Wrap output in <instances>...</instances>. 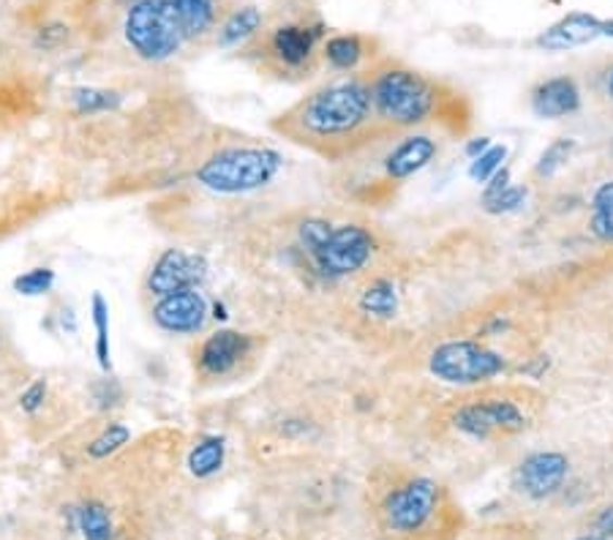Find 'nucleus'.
Instances as JSON below:
<instances>
[{
  "label": "nucleus",
  "mask_w": 613,
  "mask_h": 540,
  "mask_svg": "<svg viewBox=\"0 0 613 540\" xmlns=\"http://www.w3.org/2000/svg\"><path fill=\"white\" fill-rule=\"evenodd\" d=\"M584 104L580 88L570 74H559V77H548L537 82L529 93V107L537 118L557 120L575 115Z\"/></svg>",
  "instance_id": "nucleus-15"
},
{
  "label": "nucleus",
  "mask_w": 613,
  "mask_h": 540,
  "mask_svg": "<svg viewBox=\"0 0 613 540\" xmlns=\"http://www.w3.org/2000/svg\"><path fill=\"white\" fill-rule=\"evenodd\" d=\"M77 527L85 540H115V524L104 502L88 500L77 511Z\"/></svg>",
  "instance_id": "nucleus-22"
},
{
  "label": "nucleus",
  "mask_w": 613,
  "mask_h": 540,
  "mask_svg": "<svg viewBox=\"0 0 613 540\" xmlns=\"http://www.w3.org/2000/svg\"><path fill=\"white\" fill-rule=\"evenodd\" d=\"M505 158H508V147L490 145L488 151H483L477 158H472V164H469V178L477 180V183H485V180H490L505 167Z\"/></svg>",
  "instance_id": "nucleus-29"
},
{
  "label": "nucleus",
  "mask_w": 613,
  "mask_h": 540,
  "mask_svg": "<svg viewBox=\"0 0 613 540\" xmlns=\"http://www.w3.org/2000/svg\"><path fill=\"white\" fill-rule=\"evenodd\" d=\"M366 79L374 118L387 137L431 124L458 102V97L447 93L445 85L404 63H380Z\"/></svg>",
  "instance_id": "nucleus-2"
},
{
  "label": "nucleus",
  "mask_w": 613,
  "mask_h": 540,
  "mask_svg": "<svg viewBox=\"0 0 613 540\" xmlns=\"http://www.w3.org/2000/svg\"><path fill=\"white\" fill-rule=\"evenodd\" d=\"M276 129L328 162H344L374 142L391 140L374 118L366 77L322 85L286 110Z\"/></svg>",
  "instance_id": "nucleus-1"
},
{
  "label": "nucleus",
  "mask_w": 613,
  "mask_h": 540,
  "mask_svg": "<svg viewBox=\"0 0 613 540\" xmlns=\"http://www.w3.org/2000/svg\"><path fill=\"white\" fill-rule=\"evenodd\" d=\"M90 396H93L95 410L110 412L123 404V385L117 383V380H99V383L90 388Z\"/></svg>",
  "instance_id": "nucleus-32"
},
{
  "label": "nucleus",
  "mask_w": 613,
  "mask_h": 540,
  "mask_svg": "<svg viewBox=\"0 0 613 540\" xmlns=\"http://www.w3.org/2000/svg\"><path fill=\"white\" fill-rule=\"evenodd\" d=\"M376 254V237L360 224L333 227L328 241L314 254V265L328 279L355 277Z\"/></svg>",
  "instance_id": "nucleus-8"
},
{
  "label": "nucleus",
  "mask_w": 613,
  "mask_h": 540,
  "mask_svg": "<svg viewBox=\"0 0 613 540\" xmlns=\"http://www.w3.org/2000/svg\"><path fill=\"white\" fill-rule=\"evenodd\" d=\"M265 17L259 12V7H240L229 14L218 28V44L221 47H238L243 41H248L252 36L259 34Z\"/></svg>",
  "instance_id": "nucleus-19"
},
{
  "label": "nucleus",
  "mask_w": 613,
  "mask_h": 540,
  "mask_svg": "<svg viewBox=\"0 0 613 540\" xmlns=\"http://www.w3.org/2000/svg\"><path fill=\"white\" fill-rule=\"evenodd\" d=\"M330 230H333V224L330 221H322V219H308L301 224V246L303 252L308 254V257H314V254L319 252V246H322L324 241H328Z\"/></svg>",
  "instance_id": "nucleus-31"
},
{
  "label": "nucleus",
  "mask_w": 613,
  "mask_h": 540,
  "mask_svg": "<svg viewBox=\"0 0 613 540\" xmlns=\"http://www.w3.org/2000/svg\"><path fill=\"white\" fill-rule=\"evenodd\" d=\"M207 277V259L186 248H164L148 273V293L153 298L180 293V290L200 287Z\"/></svg>",
  "instance_id": "nucleus-11"
},
{
  "label": "nucleus",
  "mask_w": 613,
  "mask_h": 540,
  "mask_svg": "<svg viewBox=\"0 0 613 540\" xmlns=\"http://www.w3.org/2000/svg\"><path fill=\"white\" fill-rule=\"evenodd\" d=\"M90 320L95 327V360L101 372H112V349H110V304L101 293L90 298Z\"/></svg>",
  "instance_id": "nucleus-25"
},
{
  "label": "nucleus",
  "mask_w": 613,
  "mask_h": 540,
  "mask_svg": "<svg viewBox=\"0 0 613 540\" xmlns=\"http://www.w3.org/2000/svg\"><path fill=\"white\" fill-rule=\"evenodd\" d=\"M281 164L284 158L273 147H224L202 162L194 178L213 194H248L273 183L276 175L281 172Z\"/></svg>",
  "instance_id": "nucleus-4"
},
{
  "label": "nucleus",
  "mask_w": 613,
  "mask_h": 540,
  "mask_svg": "<svg viewBox=\"0 0 613 540\" xmlns=\"http://www.w3.org/2000/svg\"><path fill=\"white\" fill-rule=\"evenodd\" d=\"M224 459H227V439L210 434V437H202L200 442L191 448L189 453V473L194 478H210L218 470L224 467Z\"/></svg>",
  "instance_id": "nucleus-20"
},
{
  "label": "nucleus",
  "mask_w": 613,
  "mask_h": 540,
  "mask_svg": "<svg viewBox=\"0 0 613 540\" xmlns=\"http://www.w3.org/2000/svg\"><path fill=\"white\" fill-rule=\"evenodd\" d=\"M131 439V428L126 426V423H106L104 428H101V434H95L93 439L88 442V457L90 459H110L112 453H117V450L123 448V445H129Z\"/></svg>",
  "instance_id": "nucleus-26"
},
{
  "label": "nucleus",
  "mask_w": 613,
  "mask_h": 540,
  "mask_svg": "<svg viewBox=\"0 0 613 540\" xmlns=\"http://www.w3.org/2000/svg\"><path fill=\"white\" fill-rule=\"evenodd\" d=\"M360 309L366 311V314L376 317V320H391V317H396L398 311L396 284L385 277L371 279L368 287L360 293Z\"/></svg>",
  "instance_id": "nucleus-21"
},
{
  "label": "nucleus",
  "mask_w": 613,
  "mask_h": 540,
  "mask_svg": "<svg viewBox=\"0 0 613 540\" xmlns=\"http://www.w3.org/2000/svg\"><path fill=\"white\" fill-rule=\"evenodd\" d=\"M488 147H490V140H488V137H480V140H472V142H469V145H467V156H469V158H477L480 153L488 151Z\"/></svg>",
  "instance_id": "nucleus-36"
},
{
  "label": "nucleus",
  "mask_w": 613,
  "mask_h": 540,
  "mask_svg": "<svg viewBox=\"0 0 613 540\" xmlns=\"http://www.w3.org/2000/svg\"><path fill=\"white\" fill-rule=\"evenodd\" d=\"M123 36L131 50L148 63H162L183 50L186 39L183 25L173 0H137L126 12Z\"/></svg>",
  "instance_id": "nucleus-5"
},
{
  "label": "nucleus",
  "mask_w": 613,
  "mask_h": 540,
  "mask_svg": "<svg viewBox=\"0 0 613 540\" xmlns=\"http://www.w3.org/2000/svg\"><path fill=\"white\" fill-rule=\"evenodd\" d=\"M573 151H575V142L573 140L551 142V145H548L546 151H542L540 162H537V167H535L537 178H553V175H557L559 169H562L564 164L570 162Z\"/></svg>",
  "instance_id": "nucleus-28"
},
{
  "label": "nucleus",
  "mask_w": 613,
  "mask_h": 540,
  "mask_svg": "<svg viewBox=\"0 0 613 540\" xmlns=\"http://www.w3.org/2000/svg\"><path fill=\"white\" fill-rule=\"evenodd\" d=\"M442 505V486L431 478H409L382 502V522L391 532L418 535L436 518Z\"/></svg>",
  "instance_id": "nucleus-7"
},
{
  "label": "nucleus",
  "mask_w": 613,
  "mask_h": 540,
  "mask_svg": "<svg viewBox=\"0 0 613 540\" xmlns=\"http://www.w3.org/2000/svg\"><path fill=\"white\" fill-rule=\"evenodd\" d=\"M578 540H613V538H602V535H591V538H578Z\"/></svg>",
  "instance_id": "nucleus-38"
},
{
  "label": "nucleus",
  "mask_w": 613,
  "mask_h": 540,
  "mask_svg": "<svg viewBox=\"0 0 613 540\" xmlns=\"http://www.w3.org/2000/svg\"><path fill=\"white\" fill-rule=\"evenodd\" d=\"M595 529L602 535V538H613V505L602 507L600 516L595 518Z\"/></svg>",
  "instance_id": "nucleus-35"
},
{
  "label": "nucleus",
  "mask_w": 613,
  "mask_h": 540,
  "mask_svg": "<svg viewBox=\"0 0 613 540\" xmlns=\"http://www.w3.org/2000/svg\"><path fill=\"white\" fill-rule=\"evenodd\" d=\"M207 317H210V306L200 287L164 295V298H156V306H153V322L173 336H194L205 327Z\"/></svg>",
  "instance_id": "nucleus-12"
},
{
  "label": "nucleus",
  "mask_w": 613,
  "mask_h": 540,
  "mask_svg": "<svg viewBox=\"0 0 613 540\" xmlns=\"http://www.w3.org/2000/svg\"><path fill=\"white\" fill-rule=\"evenodd\" d=\"M376 39L362 34H333L324 36L322 41V61L328 63L333 72L357 74L362 72L368 61L376 57Z\"/></svg>",
  "instance_id": "nucleus-17"
},
{
  "label": "nucleus",
  "mask_w": 613,
  "mask_h": 540,
  "mask_svg": "<svg viewBox=\"0 0 613 540\" xmlns=\"http://www.w3.org/2000/svg\"><path fill=\"white\" fill-rule=\"evenodd\" d=\"M602 36H613V20H605V34Z\"/></svg>",
  "instance_id": "nucleus-37"
},
{
  "label": "nucleus",
  "mask_w": 613,
  "mask_h": 540,
  "mask_svg": "<svg viewBox=\"0 0 613 540\" xmlns=\"http://www.w3.org/2000/svg\"><path fill=\"white\" fill-rule=\"evenodd\" d=\"M68 104L74 107L77 115H101V113H112L123 104V97L117 90H106V88H74L68 93Z\"/></svg>",
  "instance_id": "nucleus-23"
},
{
  "label": "nucleus",
  "mask_w": 613,
  "mask_h": 540,
  "mask_svg": "<svg viewBox=\"0 0 613 540\" xmlns=\"http://www.w3.org/2000/svg\"><path fill=\"white\" fill-rule=\"evenodd\" d=\"M570 473L567 457L557 453V450H540L532 453L515 470V486L524 491L532 500H546V497L557 494L564 486Z\"/></svg>",
  "instance_id": "nucleus-13"
},
{
  "label": "nucleus",
  "mask_w": 613,
  "mask_h": 540,
  "mask_svg": "<svg viewBox=\"0 0 613 540\" xmlns=\"http://www.w3.org/2000/svg\"><path fill=\"white\" fill-rule=\"evenodd\" d=\"M526 388H485L456 399L447 410V423L472 439L513 437L526 432L535 417V401Z\"/></svg>",
  "instance_id": "nucleus-3"
},
{
  "label": "nucleus",
  "mask_w": 613,
  "mask_h": 540,
  "mask_svg": "<svg viewBox=\"0 0 613 540\" xmlns=\"http://www.w3.org/2000/svg\"><path fill=\"white\" fill-rule=\"evenodd\" d=\"M175 12H178L180 25H183L186 39H200L207 30H213L218 20L216 0H173Z\"/></svg>",
  "instance_id": "nucleus-18"
},
{
  "label": "nucleus",
  "mask_w": 613,
  "mask_h": 540,
  "mask_svg": "<svg viewBox=\"0 0 613 540\" xmlns=\"http://www.w3.org/2000/svg\"><path fill=\"white\" fill-rule=\"evenodd\" d=\"M254 336L232 331V327H218L216 333L205 336L194 352V367L200 377L224 380L232 377L245 360L254 355Z\"/></svg>",
  "instance_id": "nucleus-10"
},
{
  "label": "nucleus",
  "mask_w": 613,
  "mask_h": 540,
  "mask_svg": "<svg viewBox=\"0 0 613 540\" xmlns=\"http://www.w3.org/2000/svg\"><path fill=\"white\" fill-rule=\"evenodd\" d=\"M597 93L613 107V57L597 72Z\"/></svg>",
  "instance_id": "nucleus-34"
},
{
  "label": "nucleus",
  "mask_w": 613,
  "mask_h": 540,
  "mask_svg": "<svg viewBox=\"0 0 613 540\" xmlns=\"http://www.w3.org/2000/svg\"><path fill=\"white\" fill-rule=\"evenodd\" d=\"M55 282H58V273L52 268H44V265H39V268H30L25 270V273H20L17 279H14V293L23 295V298H41V295H50L52 290H55Z\"/></svg>",
  "instance_id": "nucleus-27"
},
{
  "label": "nucleus",
  "mask_w": 613,
  "mask_h": 540,
  "mask_svg": "<svg viewBox=\"0 0 613 540\" xmlns=\"http://www.w3.org/2000/svg\"><path fill=\"white\" fill-rule=\"evenodd\" d=\"M322 23H284L270 30L265 50H268V57L281 72L306 74L314 72L317 57H322Z\"/></svg>",
  "instance_id": "nucleus-9"
},
{
  "label": "nucleus",
  "mask_w": 613,
  "mask_h": 540,
  "mask_svg": "<svg viewBox=\"0 0 613 540\" xmlns=\"http://www.w3.org/2000/svg\"><path fill=\"white\" fill-rule=\"evenodd\" d=\"M526 203V189L524 187H515V183H510V187H505L502 192H497L494 197H485L483 205L488 214H513V210H519L521 205Z\"/></svg>",
  "instance_id": "nucleus-30"
},
{
  "label": "nucleus",
  "mask_w": 613,
  "mask_h": 540,
  "mask_svg": "<svg viewBox=\"0 0 613 540\" xmlns=\"http://www.w3.org/2000/svg\"><path fill=\"white\" fill-rule=\"evenodd\" d=\"M508 355L477 338L445 342L429 358V372L447 385H483L508 372Z\"/></svg>",
  "instance_id": "nucleus-6"
},
{
  "label": "nucleus",
  "mask_w": 613,
  "mask_h": 540,
  "mask_svg": "<svg viewBox=\"0 0 613 540\" xmlns=\"http://www.w3.org/2000/svg\"><path fill=\"white\" fill-rule=\"evenodd\" d=\"M439 153V142L429 134H404L391 151L382 158L385 167V178L393 183H404V180L414 178L418 172H423Z\"/></svg>",
  "instance_id": "nucleus-14"
},
{
  "label": "nucleus",
  "mask_w": 613,
  "mask_h": 540,
  "mask_svg": "<svg viewBox=\"0 0 613 540\" xmlns=\"http://www.w3.org/2000/svg\"><path fill=\"white\" fill-rule=\"evenodd\" d=\"M591 235L600 243H613V180H605L591 194Z\"/></svg>",
  "instance_id": "nucleus-24"
},
{
  "label": "nucleus",
  "mask_w": 613,
  "mask_h": 540,
  "mask_svg": "<svg viewBox=\"0 0 613 540\" xmlns=\"http://www.w3.org/2000/svg\"><path fill=\"white\" fill-rule=\"evenodd\" d=\"M602 34H605V20L586 12H570L567 17H562L551 28L542 30L535 44L546 52H564L589 44V41L600 39Z\"/></svg>",
  "instance_id": "nucleus-16"
},
{
  "label": "nucleus",
  "mask_w": 613,
  "mask_h": 540,
  "mask_svg": "<svg viewBox=\"0 0 613 540\" xmlns=\"http://www.w3.org/2000/svg\"><path fill=\"white\" fill-rule=\"evenodd\" d=\"M47 394H50V385H47V380H34V383H30L28 388L20 394V410H23L25 415H36V412L44 407Z\"/></svg>",
  "instance_id": "nucleus-33"
}]
</instances>
